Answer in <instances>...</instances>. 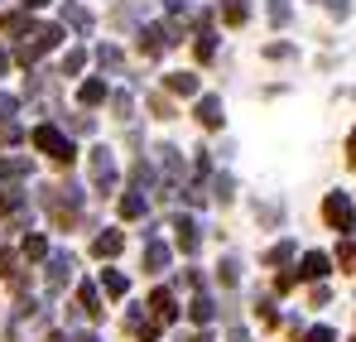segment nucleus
Here are the masks:
<instances>
[{"label": "nucleus", "instance_id": "1", "mask_svg": "<svg viewBox=\"0 0 356 342\" xmlns=\"http://www.w3.org/2000/svg\"><path fill=\"white\" fill-rule=\"evenodd\" d=\"M323 217H327L337 231H356V208H352V198H347V193H327Z\"/></svg>", "mask_w": 356, "mask_h": 342}, {"label": "nucleus", "instance_id": "2", "mask_svg": "<svg viewBox=\"0 0 356 342\" xmlns=\"http://www.w3.org/2000/svg\"><path fill=\"white\" fill-rule=\"evenodd\" d=\"M34 145H39L44 155H54L58 164H67V160H72V145L63 140V135L54 130V125H39V130H34Z\"/></svg>", "mask_w": 356, "mask_h": 342}, {"label": "nucleus", "instance_id": "3", "mask_svg": "<svg viewBox=\"0 0 356 342\" xmlns=\"http://www.w3.org/2000/svg\"><path fill=\"white\" fill-rule=\"evenodd\" d=\"M298 275H303V280H323V275H327V256H323V251H308V256L298 261Z\"/></svg>", "mask_w": 356, "mask_h": 342}, {"label": "nucleus", "instance_id": "4", "mask_svg": "<svg viewBox=\"0 0 356 342\" xmlns=\"http://www.w3.org/2000/svg\"><path fill=\"white\" fill-rule=\"evenodd\" d=\"M72 280V256H54L49 261V289H63Z\"/></svg>", "mask_w": 356, "mask_h": 342}, {"label": "nucleus", "instance_id": "5", "mask_svg": "<svg viewBox=\"0 0 356 342\" xmlns=\"http://www.w3.org/2000/svg\"><path fill=\"white\" fill-rule=\"evenodd\" d=\"M92 173H97V188L106 193L111 188V150H92Z\"/></svg>", "mask_w": 356, "mask_h": 342}, {"label": "nucleus", "instance_id": "6", "mask_svg": "<svg viewBox=\"0 0 356 342\" xmlns=\"http://www.w3.org/2000/svg\"><path fill=\"white\" fill-rule=\"evenodd\" d=\"M149 309H154V318H159V323H174V318H178V304H174V294H164V289H159V294L149 299Z\"/></svg>", "mask_w": 356, "mask_h": 342}, {"label": "nucleus", "instance_id": "7", "mask_svg": "<svg viewBox=\"0 0 356 342\" xmlns=\"http://www.w3.org/2000/svg\"><path fill=\"white\" fill-rule=\"evenodd\" d=\"M120 246H125V231H102V236L92 241V256H116Z\"/></svg>", "mask_w": 356, "mask_h": 342}, {"label": "nucleus", "instance_id": "8", "mask_svg": "<svg viewBox=\"0 0 356 342\" xmlns=\"http://www.w3.org/2000/svg\"><path fill=\"white\" fill-rule=\"evenodd\" d=\"M197 121H202L207 130H217V125H222V102H217V97H202V102H197Z\"/></svg>", "mask_w": 356, "mask_h": 342}, {"label": "nucleus", "instance_id": "9", "mask_svg": "<svg viewBox=\"0 0 356 342\" xmlns=\"http://www.w3.org/2000/svg\"><path fill=\"white\" fill-rule=\"evenodd\" d=\"M145 265H149V270H169V246H159V241H154V246L145 251Z\"/></svg>", "mask_w": 356, "mask_h": 342}, {"label": "nucleus", "instance_id": "10", "mask_svg": "<svg viewBox=\"0 0 356 342\" xmlns=\"http://www.w3.org/2000/svg\"><path fill=\"white\" fill-rule=\"evenodd\" d=\"M178 231H183V236H178V246H183V251H197V241H202L197 227H193V222H178Z\"/></svg>", "mask_w": 356, "mask_h": 342}, {"label": "nucleus", "instance_id": "11", "mask_svg": "<svg viewBox=\"0 0 356 342\" xmlns=\"http://www.w3.org/2000/svg\"><path fill=\"white\" fill-rule=\"evenodd\" d=\"M77 299H82V309H87V313H102V309H97V285H92V280H87V285H77Z\"/></svg>", "mask_w": 356, "mask_h": 342}, {"label": "nucleus", "instance_id": "12", "mask_svg": "<svg viewBox=\"0 0 356 342\" xmlns=\"http://www.w3.org/2000/svg\"><path fill=\"white\" fill-rule=\"evenodd\" d=\"M188 313H193V318H197V323H212V299H202V294H197V299H193V309H188Z\"/></svg>", "mask_w": 356, "mask_h": 342}, {"label": "nucleus", "instance_id": "13", "mask_svg": "<svg viewBox=\"0 0 356 342\" xmlns=\"http://www.w3.org/2000/svg\"><path fill=\"white\" fill-rule=\"evenodd\" d=\"M19 208H24V193H15V188H10V193L0 198V212L10 217V212H19Z\"/></svg>", "mask_w": 356, "mask_h": 342}, {"label": "nucleus", "instance_id": "14", "mask_svg": "<svg viewBox=\"0 0 356 342\" xmlns=\"http://www.w3.org/2000/svg\"><path fill=\"white\" fill-rule=\"evenodd\" d=\"M24 256H29V261L49 256V241H44V236H29V241H24Z\"/></svg>", "mask_w": 356, "mask_h": 342}, {"label": "nucleus", "instance_id": "15", "mask_svg": "<svg viewBox=\"0 0 356 342\" xmlns=\"http://www.w3.org/2000/svg\"><path fill=\"white\" fill-rule=\"evenodd\" d=\"M106 294H111V299L125 294V275H120V270H106Z\"/></svg>", "mask_w": 356, "mask_h": 342}, {"label": "nucleus", "instance_id": "16", "mask_svg": "<svg viewBox=\"0 0 356 342\" xmlns=\"http://www.w3.org/2000/svg\"><path fill=\"white\" fill-rule=\"evenodd\" d=\"M245 15H250L245 0H232V5H227V20H232V24H245Z\"/></svg>", "mask_w": 356, "mask_h": 342}, {"label": "nucleus", "instance_id": "17", "mask_svg": "<svg viewBox=\"0 0 356 342\" xmlns=\"http://www.w3.org/2000/svg\"><path fill=\"white\" fill-rule=\"evenodd\" d=\"M337 261H342L347 270H356V241H342V251H337Z\"/></svg>", "mask_w": 356, "mask_h": 342}, {"label": "nucleus", "instance_id": "18", "mask_svg": "<svg viewBox=\"0 0 356 342\" xmlns=\"http://www.w3.org/2000/svg\"><path fill=\"white\" fill-rule=\"evenodd\" d=\"M169 87H174V92H193V87H197V82H193V77H188V72H174V77H169Z\"/></svg>", "mask_w": 356, "mask_h": 342}, {"label": "nucleus", "instance_id": "19", "mask_svg": "<svg viewBox=\"0 0 356 342\" xmlns=\"http://www.w3.org/2000/svg\"><path fill=\"white\" fill-rule=\"evenodd\" d=\"M102 97H106L102 82H87V87H82V102H102Z\"/></svg>", "mask_w": 356, "mask_h": 342}, {"label": "nucleus", "instance_id": "20", "mask_svg": "<svg viewBox=\"0 0 356 342\" xmlns=\"http://www.w3.org/2000/svg\"><path fill=\"white\" fill-rule=\"evenodd\" d=\"M120 212H125V217H140V212H145V198H125Z\"/></svg>", "mask_w": 356, "mask_h": 342}, {"label": "nucleus", "instance_id": "21", "mask_svg": "<svg viewBox=\"0 0 356 342\" xmlns=\"http://www.w3.org/2000/svg\"><path fill=\"white\" fill-rule=\"evenodd\" d=\"M289 256H294V246H289V241H280V246L270 251V261H275V265H280V261H289Z\"/></svg>", "mask_w": 356, "mask_h": 342}, {"label": "nucleus", "instance_id": "22", "mask_svg": "<svg viewBox=\"0 0 356 342\" xmlns=\"http://www.w3.org/2000/svg\"><path fill=\"white\" fill-rule=\"evenodd\" d=\"M303 342H337V338H332V328H313Z\"/></svg>", "mask_w": 356, "mask_h": 342}, {"label": "nucleus", "instance_id": "23", "mask_svg": "<svg viewBox=\"0 0 356 342\" xmlns=\"http://www.w3.org/2000/svg\"><path fill=\"white\" fill-rule=\"evenodd\" d=\"M15 116V97H0V121H10Z\"/></svg>", "mask_w": 356, "mask_h": 342}, {"label": "nucleus", "instance_id": "24", "mask_svg": "<svg viewBox=\"0 0 356 342\" xmlns=\"http://www.w3.org/2000/svg\"><path fill=\"white\" fill-rule=\"evenodd\" d=\"M10 265H15V256H10V251H0V275H10Z\"/></svg>", "mask_w": 356, "mask_h": 342}, {"label": "nucleus", "instance_id": "25", "mask_svg": "<svg viewBox=\"0 0 356 342\" xmlns=\"http://www.w3.org/2000/svg\"><path fill=\"white\" fill-rule=\"evenodd\" d=\"M323 5H327L332 15H347V0H323Z\"/></svg>", "mask_w": 356, "mask_h": 342}, {"label": "nucleus", "instance_id": "26", "mask_svg": "<svg viewBox=\"0 0 356 342\" xmlns=\"http://www.w3.org/2000/svg\"><path fill=\"white\" fill-rule=\"evenodd\" d=\"M72 342H102V338H92V333H82V338H72Z\"/></svg>", "mask_w": 356, "mask_h": 342}, {"label": "nucleus", "instance_id": "27", "mask_svg": "<svg viewBox=\"0 0 356 342\" xmlns=\"http://www.w3.org/2000/svg\"><path fill=\"white\" fill-rule=\"evenodd\" d=\"M352 164H356V130H352Z\"/></svg>", "mask_w": 356, "mask_h": 342}, {"label": "nucleus", "instance_id": "28", "mask_svg": "<svg viewBox=\"0 0 356 342\" xmlns=\"http://www.w3.org/2000/svg\"><path fill=\"white\" fill-rule=\"evenodd\" d=\"M24 5H44V0H24Z\"/></svg>", "mask_w": 356, "mask_h": 342}, {"label": "nucleus", "instance_id": "29", "mask_svg": "<svg viewBox=\"0 0 356 342\" xmlns=\"http://www.w3.org/2000/svg\"><path fill=\"white\" fill-rule=\"evenodd\" d=\"M0 72H5V54H0Z\"/></svg>", "mask_w": 356, "mask_h": 342}]
</instances>
